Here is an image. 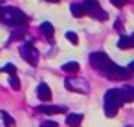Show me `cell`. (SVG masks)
<instances>
[{
    "mask_svg": "<svg viewBox=\"0 0 134 127\" xmlns=\"http://www.w3.org/2000/svg\"><path fill=\"white\" fill-rule=\"evenodd\" d=\"M110 2H112V4H114L116 8H121V6H123V4L127 2V0H110Z\"/></svg>",
    "mask_w": 134,
    "mask_h": 127,
    "instance_id": "21",
    "label": "cell"
},
{
    "mask_svg": "<svg viewBox=\"0 0 134 127\" xmlns=\"http://www.w3.org/2000/svg\"><path fill=\"white\" fill-rule=\"evenodd\" d=\"M0 22L9 24V26H24L28 22L26 15L19 11L17 8H0Z\"/></svg>",
    "mask_w": 134,
    "mask_h": 127,
    "instance_id": "2",
    "label": "cell"
},
{
    "mask_svg": "<svg viewBox=\"0 0 134 127\" xmlns=\"http://www.w3.org/2000/svg\"><path fill=\"white\" fill-rule=\"evenodd\" d=\"M20 55H22V59H24L28 65H31V66H35V65L39 63V52H37V48L33 46V43L22 44V46H20Z\"/></svg>",
    "mask_w": 134,
    "mask_h": 127,
    "instance_id": "5",
    "label": "cell"
},
{
    "mask_svg": "<svg viewBox=\"0 0 134 127\" xmlns=\"http://www.w3.org/2000/svg\"><path fill=\"white\" fill-rule=\"evenodd\" d=\"M127 70H129L130 74H134V61H130V63H129V68H127Z\"/></svg>",
    "mask_w": 134,
    "mask_h": 127,
    "instance_id": "22",
    "label": "cell"
},
{
    "mask_svg": "<svg viewBox=\"0 0 134 127\" xmlns=\"http://www.w3.org/2000/svg\"><path fill=\"white\" fill-rule=\"evenodd\" d=\"M41 31H42L48 39H52L55 30H53V24H52V22H42V24H41Z\"/></svg>",
    "mask_w": 134,
    "mask_h": 127,
    "instance_id": "14",
    "label": "cell"
},
{
    "mask_svg": "<svg viewBox=\"0 0 134 127\" xmlns=\"http://www.w3.org/2000/svg\"><path fill=\"white\" fill-rule=\"evenodd\" d=\"M77 70H79L77 61H68V63L63 65V72H66V74H72V72H77Z\"/></svg>",
    "mask_w": 134,
    "mask_h": 127,
    "instance_id": "15",
    "label": "cell"
},
{
    "mask_svg": "<svg viewBox=\"0 0 134 127\" xmlns=\"http://www.w3.org/2000/svg\"><path fill=\"white\" fill-rule=\"evenodd\" d=\"M119 90H121V96H123V101H125V103H132V101H134V87L125 85V87H121Z\"/></svg>",
    "mask_w": 134,
    "mask_h": 127,
    "instance_id": "10",
    "label": "cell"
},
{
    "mask_svg": "<svg viewBox=\"0 0 134 127\" xmlns=\"http://www.w3.org/2000/svg\"><path fill=\"white\" fill-rule=\"evenodd\" d=\"M2 6H4V0H0V8H2Z\"/></svg>",
    "mask_w": 134,
    "mask_h": 127,
    "instance_id": "24",
    "label": "cell"
},
{
    "mask_svg": "<svg viewBox=\"0 0 134 127\" xmlns=\"http://www.w3.org/2000/svg\"><path fill=\"white\" fill-rule=\"evenodd\" d=\"M81 121H83V114H79V112H72V114L66 116V123L70 127H79Z\"/></svg>",
    "mask_w": 134,
    "mask_h": 127,
    "instance_id": "11",
    "label": "cell"
},
{
    "mask_svg": "<svg viewBox=\"0 0 134 127\" xmlns=\"http://www.w3.org/2000/svg\"><path fill=\"white\" fill-rule=\"evenodd\" d=\"M48 2H53V4H57V2H59V0H48Z\"/></svg>",
    "mask_w": 134,
    "mask_h": 127,
    "instance_id": "23",
    "label": "cell"
},
{
    "mask_svg": "<svg viewBox=\"0 0 134 127\" xmlns=\"http://www.w3.org/2000/svg\"><path fill=\"white\" fill-rule=\"evenodd\" d=\"M90 65H92L96 70L105 72V70L112 65V61H110V57H108L105 52H94V54H90Z\"/></svg>",
    "mask_w": 134,
    "mask_h": 127,
    "instance_id": "4",
    "label": "cell"
},
{
    "mask_svg": "<svg viewBox=\"0 0 134 127\" xmlns=\"http://www.w3.org/2000/svg\"><path fill=\"white\" fill-rule=\"evenodd\" d=\"M0 72H6V74H9V76H13V74L17 72V66H15L13 63H8V65H4L2 68H0Z\"/></svg>",
    "mask_w": 134,
    "mask_h": 127,
    "instance_id": "17",
    "label": "cell"
},
{
    "mask_svg": "<svg viewBox=\"0 0 134 127\" xmlns=\"http://www.w3.org/2000/svg\"><path fill=\"white\" fill-rule=\"evenodd\" d=\"M0 116H2V120L6 121V127H13V125H15V120H13L6 110H0Z\"/></svg>",
    "mask_w": 134,
    "mask_h": 127,
    "instance_id": "16",
    "label": "cell"
},
{
    "mask_svg": "<svg viewBox=\"0 0 134 127\" xmlns=\"http://www.w3.org/2000/svg\"><path fill=\"white\" fill-rule=\"evenodd\" d=\"M66 39H68L72 44H77V43H79V39H77V35H75L74 31H66Z\"/></svg>",
    "mask_w": 134,
    "mask_h": 127,
    "instance_id": "19",
    "label": "cell"
},
{
    "mask_svg": "<svg viewBox=\"0 0 134 127\" xmlns=\"http://www.w3.org/2000/svg\"><path fill=\"white\" fill-rule=\"evenodd\" d=\"M103 103H105V114L108 118H114L118 114V109L125 103L123 101V96H121V90L119 88H110L105 92L103 96Z\"/></svg>",
    "mask_w": 134,
    "mask_h": 127,
    "instance_id": "1",
    "label": "cell"
},
{
    "mask_svg": "<svg viewBox=\"0 0 134 127\" xmlns=\"http://www.w3.org/2000/svg\"><path fill=\"white\" fill-rule=\"evenodd\" d=\"M41 127H59V125H57V121H53V120H46V121L41 123Z\"/></svg>",
    "mask_w": 134,
    "mask_h": 127,
    "instance_id": "20",
    "label": "cell"
},
{
    "mask_svg": "<svg viewBox=\"0 0 134 127\" xmlns=\"http://www.w3.org/2000/svg\"><path fill=\"white\" fill-rule=\"evenodd\" d=\"M9 85H11V88L13 90H19L20 88V81H19V77L13 74V76H9Z\"/></svg>",
    "mask_w": 134,
    "mask_h": 127,
    "instance_id": "18",
    "label": "cell"
},
{
    "mask_svg": "<svg viewBox=\"0 0 134 127\" xmlns=\"http://www.w3.org/2000/svg\"><path fill=\"white\" fill-rule=\"evenodd\" d=\"M70 11H72V15H74V17H85V15H86V13H85L83 4H77V2H74V4L70 6Z\"/></svg>",
    "mask_w": 134,
    "mask_h": 127,
    "instance_id": "13",
    "label": "cell"
},
{
    "mask_svg": "<svg viewBox=\"0 0 134 127\" xmlns=\"http://www.w3.org/2000/svg\"><path fill=\"white\" fill-rule=\"evenodd\" d=\"M66 88L72 90V92H77V94H88V83L86 79H74V77H68L64 81Z\"/></svg>",
    "mask_w": 134,
    "mask_h": 127,
    "instance_id": "7",
    "label": "cell"
},
{
    "mask_svg": "<svg viewBox=\"0 0 134 127\" xmlns=\"http://www.w3.org/2000/svg\"><path fill=\"white\" fill-rule=\"evenodd\" d=\"M134 46V41H132V37H127V35H123L119 41H118V48H121V50H130Z\"/></svg>",
    "mask_w": 134,
    "mask_h": 127,
    "instance_id": "12",
    "label": "cell"
},
{
    "mask_svg": "<svg viewBox=\"0 0 134 127\" xmlns=\"http://www.w3.org/2000/svg\"><path fill=\"white\" fill-rule=\"evenodd\" d=\"M101 74H105L108 79H114V81H119V79H129L130 77V72L127 70V68H121V66H118V65H110L105 72H101Z\"/></svg>",
    "mask_w": 134,
    "mask_h": 127,
    "instance_id": "6",
    "label": "cell"
},
{
    "mask_svg": "<svg viewBox=\"0 0 134 127\" xmlns=\"http://www.w3.org/2000/svg\"><path fill=\"white\" fill-rule=\"evenodd\" d=\"M37 98H39L41 101H50V99H52V88H50L46 83H41V85L37 87Z\"/></svg>",
    "mask_w": 134,
    "mask_h": 127,
    "instance_id": "9",
    "label": "cell"
},
{
    "mask_svg": "<svg viewBox=\"0 0 134 127\" xmlns=\"http://www.w3.org/2000/svg\"><path fill=\"white\" fill-rule=\"evenodd\" d=\"M83 8H85V13L90 15V17L96 19V20H107V19H108V13L101 9V6H99L97 0H85V2H83Z\"/></svg>",
    "mask_w": 134,
    "mask_h": 127,
    "instance_id": "3",
    "label": "cell"
},
{
    "mask_svg": "<svg viewBox=\"0 0 134 127\" xmlns=\"http://www.w3.org/2000/svg\"><path fill=\"white\" fill-rule=\"evenodd\" d=\"M37 109H39V112H44V114H64L66 112L64 105H41Z\"/></svg>",
    "mask_w": 134,
    "mask_h": 127,
    "instance_id": "8",
    "label": "cell"
}]
</instances>
